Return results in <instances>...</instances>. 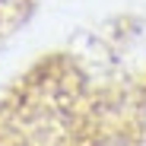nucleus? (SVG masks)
<instances>
[{
    "instance_id": "obj_1",
    "label": "nucleus",
    "mask_w": 146,
    "mask_h": 146,
    "mask_svg": "<svg viewBox=\"0 0 146 146\" xmlns=\"http://www.w3.org/2000/svg\"><path fill=\"white\" fill-rule=\"evenodd\" d=\"M0 146H3V143H0Z\"/></svg>"
}]
</instances>
